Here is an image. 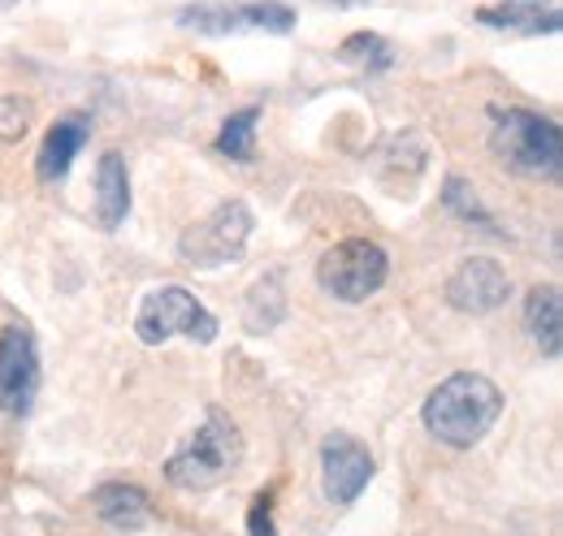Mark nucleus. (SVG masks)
<instances>
[{"mask_svg":"<svg viewBox=\"0 0 563 536\" xmlns=\"http://www.w3.org/2000/svg\"><path fill=\"white\" fill-rule=\"evenodd\" d=\"M339 53H343L347 62H364L368 69L390 66V48H386V40H382V35H373V31H355V35H347Z\"/></svg>","mask_w":563,"mask_h":536,"instance_id":"nucleus-19","label":"nucleus"},{"mask_svg":"<svg viewBox=\"0 0 563 536\" xmlns=\"http://www.w3.org/2000/svg\"><path fill=\"white\" fill-rule=\"evenodd\" d=\"M178 26L200 31V35H234V31H274L286 35L295 26V9L282 0H247V4H225V0H205L178 9Z\"/></svg>","mask_w":563,"mask_h":536,"instance_id":"nucleus-7","label":"nucleus"},{"mask_svg":"<svg viewBox=\"0 0 563 536\" xmlns=\"http://www.w3.org/2000/svg\"><path fill=\"white\" fill-rule=\"evenodd\" d=\"M390 277V256L373 238H343L317 260V286L339 303L373 299Z\"/></svg>","mask_w":563,"mask_h":536,"instance_id":"nucleus-5","label":"nucleus"},{"mask_svg":"<svg viewBox=\"0 0 563 536\" xmlns=\"http://www.w3.org/2000/svg\"><path fill=\"white\" fill-rule=\"evenodd\" d=\"M503 415V390L482 372H455L446 377L421 406L424 428L451 446V450H473Z\"/></svg>","mask_w":563,"mask_h":536,"instance_id":"nucleus-1","label":"nucleus"},{"mask_svg":"<svg viewBox=\"0 0 563 536\" xmlns=\"http://www.w3.org/2000/svg\"><path fill=\"white\" fill-rule=\"evenodd\" d=\"M243 464V433L225 411H209V420L187 437L183 450L169 455L165 480L183 493H205L225 484Z\"/></svg>","mask_w":563,"mask_h":536,"instance_id":"nucleus-3","label":"nucleus"},{"mask_svg":"<svg viewBox=\"0 0 563 536\" xmlns=\"http://www.w3.org/2000/svg\"><path fill=\"white\" fill-rule=\"evenodd\" d=\"M96 216L104 230H122L131 216V174L122 152H104L96 165Z\"/></svg>","mask_w":563,"mask_h":536,"instance_id":"nucleus-14","label":"nucleus"},{"mask_svg":"<svg viewBox=\"0 0 563 536\" xmlns=\"http://www.w3.org/2000/svg\"><path fill=\"white\" fill-rule=\"evenodd\" d=\"M373 471H377L373 455L355 437H347V433L325 437V446H321V484H325V498L334 506H352L355 498L368 489Z\"/></svg>","mask_w":563,"mask_h":536,"instance_id":"nucleus-10","label":"nucleus"},{"mask_svg":"<svg viewBox=\"0 0 563 536\" xmlns=\"http://www.w3.org/2000/svg\"><path fill=\"white\" fill-rule=\"evenodd\" d=\"M31 118H35L31 100H22V96H0V143H18L22 134L31 131Z\"/></svg>","mask_w":563,"mask_h":536,"instance_id":"nucleus-20","label":"nucleus"},{"mask_svg":"<svg viewBox=\"0 0 563 536\" xmlns=\"http://www.w3.org/2000/svg\"><path fill=\"white\" fill-rule=\"evenodd\" d=\"M525 330L542 359H560L563 350V299L560 286H533L525 299Z\"/></svg>","mask_w":563,"mask_h":536,"instance_id":"nucleus-13","label":"nucleus"},{"mask_svg":"<svg viewBox=\"0 0 563 536\" xmlns=\"http://www.w3.org/2000/svg\"><path fill=\"white\" fill-rule=\"evenodd\" d=\"M247 536H278L274 524V489H261L247 506Z\"/></svg>","mask_w":563,"mask_h":536,"instance_id":"nucleus-21","label":"nucleus"},{"mask_svg":"<svg viewBox=\"0 0 563 536\" xmlns=\"http://www.w3.org/2000/svg\"><path fill=\"white\" fill-rule=\"evenodd\" d=\"M13 4H18V0H0V9H13Z\"/></svg>","mask_w":563,"mask_h":536,"instance_id":"nucleus-22","label":"nucleus"},{"mask_svg":"<svg viewBox=\"0 0 563 536\" xmlns=\"http://www.w3.org/2000/svg\"><path fill=\"white\" fill-rule=\"evenodd\" d=\"M87 138H91V118H87V113H66L53 131L44 134V147H40V156H35L40 182H62V178L70 174L74 156L87 147Z\"/></svg>","mask_w":563,"mask_h":536,"instance_id":"nucleus-11","label":"nucleus"},{"mask_svg":"<svg viewBox=\"0 0 563 536\" xmlns=\"http://www.w3.org/2000/svg\"><path fill=\"white\" fill-rule=\"evenodd\" d=\"M282 316H286L282 277L278 272H269L265 281L252 286V294H247V303H243V325H247V334H269V330H278L282 325Z\"/></svg>","mask_w":563,"mask_h":536,"instance_id":"nucleus-16","label":"nucleus"},{"mask_svg":"<svg viewBox=\"0 0 563 536\" xmlns=\"http://www.w3.org/2000/svg\"><path fill=\"white\" fill-rule=\"evenodd\" d=\"M490 152L520 178L560 182L563 174V131L560 122L533 109H494Z\"/></svg>","mask_w":563,"mask_h":536,"instance_id":"nucleus-2","label":"nucleus"},{"mask_svg":"<svg viewBox=\"0 0 563 536\" xmlns=\"http://www.w3.org/2000/svg\"><path fill=\"white\" fill-rule=\"evenodd\" d=\"M91 511H96L109 528H118V533H140V528H147V520H152L147 493H143L140 484H126V480L100 484V489L91 493Z\"/></svg>","mask_w":563,"mask_h":536,"instance_id":"nucleus-12","label":"nucleus"},{"mask_svg":"<svg viewBox=\"0 0 563 536\" xmlns=\"http://www.w3.org/2000/svg\"><path fill=\"white\" fill-rule=\"evenodd\" d=\"M40 394V346L26 325H4L0 330V411L22 420L31 415Z\"/></svg>","mask_w":563,"mask_h":536,"instance_id":"nucleus-8","label":"nucleus"},{"mask_svg":"<svg viewBox=\"0 0 563 536\" xmlns=\"http://www.w3.org/2000/svg\"><path fill=\"white\" fill-rule=\"evenodd\" d=\"M482 26L494 31H525V35H542V31H560V13L551 0H498L473 13Z\"/></svg>","mask_w":563,"mask_h":536,"instance_id":"nucleus-15","label":"nucleus"},{"mask_svg":"<svg viewBox=\"0 0 563 536\" xmlns=\"http://www.w3.org/2000/svg\"><path fill=\"white\" fill-rule=\"evenodd\" d=\"M135 337L143 346H161L169 337L212 342L217 337V316L187 286H156V290L143 294L140 316H135Z\"/></svg>","mask_w":563,"mask_h":536,"instance_id":"nucleus-4","label":"nucleus"},{"mask_svg":"<svg viewBox=\"0 0 563 536\" xmlns=\"http://www.w3.org/2000/svg\"><path fill=\"white\" fill-rule=\"evenodd\" d=\"M252 208L243 200H221L209 216H200L196 225H187V234L178 238V256L191 268H221L243 256L247 238H252Z\"/></svg>","mask_w":563,"mask_h":536,"instance_id":"nucleus-6","label":"nucleus"},{"mask_svg":"<svg viewBox=\"0 0 563 536\" xmlns=\"http://www.w3.org/2000/svg\"><path fill=\"white\" fill-rule=\"evenodd\" d=\"M442 203H446V212H455L460 221H468V225H477V230H486V234H498L490 208L482 203L477 187H468L464 178H446V182H442Z\"/></svg>","mask_w":563,"mask_h":536,"instance_id":"nucleus-18","label":"nucleus"},{"mask_svg":"<svg viewBox=\"0 0 563 536\" xmlns=\"http://www.w3.org/2000/svg\"><path fill=\"white\" fill-rule=\"evenodd\" d=\"M507 294H511V277L490 256H473L446 277V303L464 316H490L507 303Z\"/></svg>","mask_w":563,"mask_h":536,"instance_id":"nucleus-9","label":"nucleus"},{"mask_svg":"<svg viewBox=\"0 0 563 536\" xmlns=\"http://www.w3.org/2000/svg\"><path fill=\"white\" fill-rule=\"evenodd\" d=\"M256 122H261V109H256V104L230 113V118L221 122V131H217V143H212V147H217L221 156L239 160V165L256 160Z\"/></svg>","mask_w":563,"mask_h":536,"instance_id":"nucleus-17","label":"nucleus"}]
</instances>
